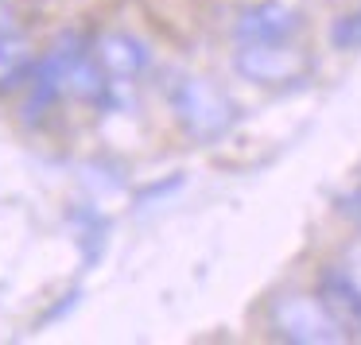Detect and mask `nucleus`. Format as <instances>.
Segmentation results:
<instances>
[{
  "mask_svg": "<svg viewBox=\"0 0 361 345\" xmlns=\"http://www.w3.org/2000/svg\"><path fill=\"white\" fill-rule=\"evenodd\" d=\"M167 101H171L179 128L195 144H218L237 125V105L229 101L226 89L202 74H179L167 89Z\"/></svg>",
  "mask_w": 361,
  "mask_h": 345,
  "instance_id": "obj_1",
  "label": "nucleus"
},
{
  "mask_svg": "<svg viewBox=\"0 0 361 345\" xmlns=\"http://www.w3.org/2000/svg\"><path fill=\"white\" fill-rule=\"evenodd\" d=\"M268 326L276 337L295 345H334L345 341V322L322 295H280L268 306Z\"/></svg>",
  "mask_w": 361,
  "mask_h": 345,
  "instance_id": "obj_2",
  "label": "nucleus"
},
{
  "mask_svg": "<svg viewBox=\"0 0 361 345\" xmlns=\"http://www.w3.org/2000/svg\"><path fill=\"white\" fill-rule=\"evenodd\" d=\"M233 70L252 86L283 89L311 78L314 63L295 43H241V51L233 55Z\"/></svg>",
  "mask_w": 361,
  "mask_h": 345,
  "instance_id": "obj_3",
  "label": "nucleus"
},
{
  "mask_svg": "<svg viewBox=\"0 0 361 345\" xmlns=\"http://www.w3.org/2000/svg\"><path fill=\"white\" fill-rule=\"evenodd\" d=\"M94 51V43H86L78 32H66L35 58V70H32V97H27V117H43V109L66 97V86H71V74L82 58Z\"/></svg>",
  "mask_w": 361,
  "mask_h": 345,
  "instance_id": "obj_4",
  "label": "nucleus"
},
{
  "mask_svg": "<svg viewBox=\"0 0 361 345\" xmlns=\"http://www.w3.org/2000/svg\"><path fill=\"white\" fill-rule=\"evenodd\" d=\"M233 32L241 43H291L303 32V12L283 0H264L237 16Z\"/></svg>",
  "mask_w": 361,
  "mask_h": 345,
  "instance_id": "obj_5",
  "label": "nucleus"
},
{
  "mask_svg": "<svg viewBox=\"0 0 361 345\" xmlns=\"http://www.w3.org/2000/svg\"><path fill=\"white\" fill-rule=\"evenodd\" d=\"M94 58L102 63V70L117 82H136L148 70V47L128 32H105L94 39Z\"/></svg>",
  "mask_w": 361,
  "mask_h": 345,
  "instance_id": "obj_6",
  "label": "nucleus"
},
{
  "mask_svg": "<svg viewBox=\"0 0 361 345\" xmlns=\"http://www.w3.org/2000/svg\"><path fill=\"white\" fill-rule=\"evenodd\" d=\"M319 295L334 306V314L345 322V330L350 326L361 330V287L350 280V272H345L342 264L326 268V272L319 275Z\"/></svg>",
  "mask_w": 361,
  "mask_h": 345,
  "instance_id": "obj_7",
  "label": "nucleus"
},
{
  "mask_svg": "<svg viewBox=\"0 0 361 345\" xmlns=\"http://www.w3.org/2000/svg\"><path fill=\"white\" fill-rule=\"evenodd\" d=\"M35 51L20 35H0V89H16L32 82Z\"/></svg>",
  "mask_w": 361,
  "mask_h": 345,
  "instance_id": "obj_8",
  "label": "nucleus"
},
{
  "mask_svg": "<svg viewBox=\"0 0 361 345\" xmlns=\"http://www.w3.org/2000/svg\"><path fill=\"white\" fill-rule=\"evenodd\" d=\"M330 43L338 51H357L361 47V8L350 12V16H338L334 27H330Z\"/></svg>",
  "mask_w": 361,
  "mask_h": 345,
  "instance_id": "obj_9",
  "label": "nucleus"
},
{
  "mask_svg": "<svg viewBox=\"0 0 361 345\" xmlns=\"http://www.w3.org/2000/svg\"><path fill=\"white\" fill-rule=\"evenodd\" d=\"M342 268L350 272V280L361 287V244H353V249H350V256H345V264H342Z\"/></svg>",
  "mask_w": 361,
  "mask_h": 345,
  "instance_id": "obj_10",
  "label": "nucleus"
},
{
  "mask_svg": "<svg viewBox=\"0 0 361 345\" xmlns=\"http://www.w3.org/2000/svg\"><path fill=\"white\" fill-rule=\"evenodd\" d=\"M0 35H16V20H12V12L4 8V0H0Z\"/></svg>",
  "mask_w": 361,
  "mask_h": 345,
  "instance_id": "obj_11",
  "label": "nucleus"
},
{
  "mask_svg": "<svg viewBox=\"0 0 361 345\" xmlns=\"http://www.w3.org/2000/svg\"><path fill=\"white\" fill-rule=\"evenodd\" d=\"M350 202H353V206H350V210H353V213H357V221H361V194H353V198H350Z\"/></svg>",
  "mask_w": 361,
  "mask_h": 345,
  "instance_id": "obj_12",
  "label": "nucleus"
}]
</instances>
